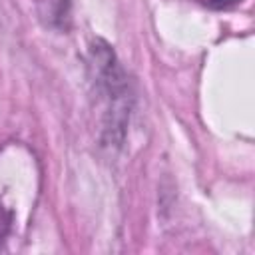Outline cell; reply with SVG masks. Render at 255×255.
<instances>
[{
  "instance_id": "6da1fadb",
  "label": "cell",
  "mask_w": 255,
  "mask_h": 255,
  "mask_svg": "<svg viewBox=\"0 0 255 255\" xmlns=\"http://www.w3.org/2000/svg\"><path fill=\"white\" fill-rule=\"evenodd\" d=\"M8 229H10V213H6L4 207L0 205V247L4 243V237H6Z\"/></svg>"
}]
</instances>
